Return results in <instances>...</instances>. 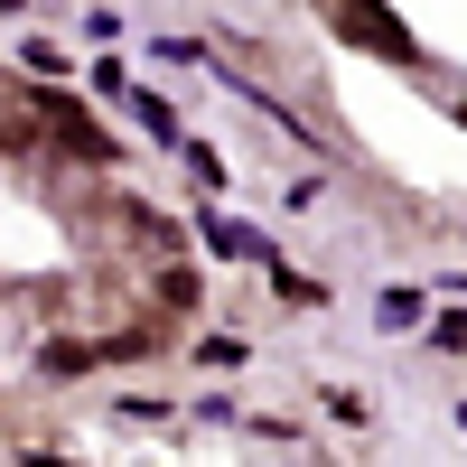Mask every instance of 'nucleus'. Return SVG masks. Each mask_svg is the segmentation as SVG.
I'll return each mask as SVG.
<instances>
[{"mask_svg":"<svg viewBox=\"0 0 467 467\" xmlns=\"http://www.w3.org/2000/svg\"><path fill=\"white\" fill-rule=\"evenodd\" d=\"M318 19L346 37V47H365V57H383V66H420V37L383 10V0H318Z\"/></svg>","mask_w":467,"mask_h":467,"instance_id":"nucleus-1","label":"nucleus"},{"mask_svg":"<svg viewBox=\"0 0 467 467\" xmlns=\"http://www.w3.org/2000/svg\"><path fill=\"white\" fill-rule=\"evenodd\" d=\"M28 112H37V131H47V140L75 150V160H94V169L122 160V150H112V131H94V112L75 103V94H28ZM122 169H131V160H122Z\"/></svg>","mask_w":467,"mask_h":467,"instance_id":"nucleus-2","label":"nucleus"},{"mask_svg":"<svg viewBox=\"0 0 467 467\" xmlns=\"http://www.w3.org/2000/svg\"><path fill=\"white\" fill-rule=\"evenodd\" d=\"M197 244H206V253H224V262H271V234L234 224V215H197Z\"/></svg>","mask_w":467,"mask_h":467,"instance_id":"nucleus-3","label":"nucleus"},{"mask_svg":"<svg viewBox=\"0 0 467 467\" xmlns=\"http://www.w3.org/2000/svg\"><path fill=\"white\" fill-rule=\"evenodd\" d=\"M112 103H122L150 140H178V103H169V94H150V85H131V75H122V85H112Z\"/></svg>","mask_w":467,"mask_h":467,"instance_id":"nucleus-4","label":"nucleus"},{"mask_svg":"<svg viewBox=\"0 0 467 467\" xmlns=\"http://www.w3.org/2000/svg\"><path fill=\"white\" fill-rule=\"evenodd\" d=\"M112 215H122V224H131V234H140V244H150V253H178V244H187V234H178V224H169V215H150V206H140V197H112Z\"/></svg>","mask_w":467,"mask_h":467,"instance_id":"nucleus-5","label":"nucleus"},{"mask_svg":"<svg viewBox=\"0 0 467 467\" xmlns=\"http://www.w3.org/2000/svg\"><path fill=\"white\" fill-rule=\"evenodd\" d=\"M169 346V327H112V337H94V356L103 365H131V356H160Z\"/></svg>","mask_w":467,"mask_h":467,"instance_id":"nucleus-6","label":"nucleus"},{"mask_svg":"<svg viewBox=\"0 0 467 467\" xmlns=\"http://www.w3.org/2000/svg\"><path fill=\"white\" fill-rule=\"evenodd\" d=\"M178 169H187V178H197V187H206V197H215V187L234 178V169H224V150H215V140H187V131H178Z\"/></svg>","mask_w":467,"mask_h":467,"instance_id":"nucleus-7","label":"nucleus"},{"mask_svg":"<svg viewBox=\"0 0 467 467\" xmlns=\"http://www.w3.org/2000/svg\"><path fill=\"white\" fill-rule=\"evenodd\" d=\"M420 318H431V308H420V290H383V299H374V327H393V337H411Z\"/></svg>","mask_w":467,"mask_h":467,"instance_id":"nucleus-8","label":"nucleus"},{"mask_svg":"<svg viewBox=\"0 0 467 467\" xmlns=\"http://www.w3.org/2000/svg\"><path fill=\"white\" fill-rule=\"evenodd\" d=\"M103 356H94V337H57L47 346V374H94Z\"/></svg>","mask_w":467,"mask_h":467,"instance_id":"nucleus-9","label":"nucleus"},{"mask_svg":"<svg viewBox=\"0 0 467 467\" xmlns=\"http://www.w3.org/2000/svg\"><path fill=\"white\" fill-rule=\"evenodd\" d=\"M262 271H271V290H281V299H290V308H318V299H327V290H318V281H299V271H281V253H271V262H262Z\"/></svg>","mask_w":467,"mask_h":467,"instance_id":"nucleus-10","label":"nucleus"},{"mask_svg":"<svg viewBox=\"0 0 467 467\" xmlns=\"http://www.w3.org/2000/svg\"><path fill=\"white\" fill-rule=\"evenodd\" d=\"M318 411H327V420H346V431H356V420H365V393H356V383H327V393H318Z\"/></svg>","mask_w":467,"mask_h":467,"instance_id":"nucleus-11","label":"nucleus"},{"mask_svg":"<svg viewBox=\"0 0 467 467\" xmlns=\"http://www.w3.org/2000/svg\"><path fill=\"white\" fill-rule=\"evenodd\" d=\"M160 308H197V271H187V262L160 271Z\"/></svg>","mask_w":467,"mask_h":467,"instance_id":"nucleus-12","label":"nucleus"},{"mask_svg":"<svg viewBox=\"0 0 467 467\" xmlns=\"http://www.w3.org/2000/svg\"><path fill=\"white\" fill-rule=\"evenodd\" d=\"M150 57H160V66H206V37H160Z\"/></svg>","mask_w":467,"mask_h":467,"instance_id":"nucleus-13","label":"nucleus"},{"mask_svg":"<svg viewBox=\"0 0 467 467\" xmlns=\"http://www.w3.org/2000/svg\"><path fill=\"white\" fill-rule=\"evenodd\" d=\"M431 346H449V356H467V308H449V318H431Z\"/></svg>","mask_w":467,"mask_h":467,"instance_id":"nucleus-14","label":"nucleus"},{"mask_svg":"<svg viewBox=\"0 0 467 467\" xmlns=\"http://www.w3.org/2000/svg\"><path fill=\"white\" fill-rule=\"evenodd\" d=\"M458 122H467V94H458Z\"/></svg>","mask_w":467,"mask_h":467,"instance_id":"nucleus-15","label":"nucleus"},{"mask_svg":"<svg viewBox=\"0 0 467 467\" xmlns=\"http://www.w3.org/2000/svg\"><path fill=\"white\" fill-rule=\"evenodd\" d=\"M0 94H10V75H0Z\"/></svg>","mask_w":467,"mask_h":467,"instance_id":"nucleus-16","label":"nucleus"}]
</instances>
